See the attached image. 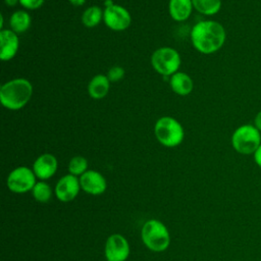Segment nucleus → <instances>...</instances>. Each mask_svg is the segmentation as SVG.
I'll use <instances>...</instances> for the list:
<instances>
[{"label":"nucleus","mask_w":261,"mask_h":261,"mask_svg":"<svg viewBox=\"0 0 261 261\" xmlns=\"http://www.w3.org/2000/svg\"><path fill=\"white\" fill-rule=\"evenodd\" d=\"M58 162L54 155L45 153L40 155L33 164V171L36 176L42 180L53 176L57 170Z\"/></svg>","instance_id":"nucleus-12"},{"label":"nucleus","mask_w":261,"mask_h":261,"mask_svg":"<svg viewBox=\"0 0 261 261\" xmlns=\"http://www.w3.org/2000/svg\"><path fill=\"white\" fill-rule=\"evenodd\" d=\"M88 169V161L83 156H74L68 163V171L73 175H82Z\"/></svg>","instance_id":"nucleus-21"},{"label":"nucleus","mask_w":261,"mask_h":261,"mask_svg":"<svg viewBox=\"0 0 261 261\" xmlns=\"http://www.w3.org/2000/svg\"><path fill=\"white\" fill-rule=\"evenodd\" d=\"M0 42H1V51H0V57L2 60H10L12 59L17 50L19 41L16 36V33H14L12 30H1L0 32Z\"/></svg>","instance_id":"nucleus-13"},{"label":"nucleus","mask_w":261,"mask_h":261,"mask_svg":"<svg viewBox=\"0 0 261 261\" xmlns=\"http://www.w3.org/2000/svg\"><path fill=\"white\" fill-rule=\"evenodd\" d=\"M31 22H32L31 15L23 10H18L13 12L9 19L10 28L16 34L25 32L30 28Z\"/></svg>","instance_id":"nucleus-17"},{"label":"nucleus","mask_w":261,"mask_h":261,"mask_svg":"<svg viewBox=\"0 0 261 261\" xmlns=\"http://www.w3.org/2000/svg\"><path fill=\"white\" fill-rule=\"evenodd\" d=\"M110 81L104 74H97L90 81L88 85V93L94 99L104 98L109 91Z\"/></svg>","instance_id":"nucleus-16"},{"label":"nucleus","mask_w":261,"mask_h":261,"mask_svg":"<svg viewBox=\"0 0 261 261\" xmlns=\"http://www.w3.org/2000/svg\"><path fill=\"white\" fill-rule=\"evenodd\" d=\"M169 83L172 91L180 96L189 95L193 90V81L185 72H175L171 75Z\"/></svg>","instance_id":"nucleus-15"},{"label":"nucleus","mask_w":261,"mask_h":261,"mask_svg":"<svg viewBox=\"0 0 261 261\" xmlns=\"http://www.w3.org/2000/svg\"><path fill=\"white\" fill-rule=\"evenodd\" d=\"M124 75V70L122 67L120 66H113L109 69L107 77L110 82H117L119 80H121Z\"/></svg>","instance_id":"nucleus-22"},{"label":"nucleus","mask_w":261,"mask_h":261,"mask_svg":"<svg viewBox=\"0 0 261 261\" xmlns=\"http://www.w3.org/2000/svg\"><path fill=\"white\" fill-rule=\"evenodd\" d=\"M103 20L105 24L113 31H124L129 27L132 17L124 7L109 4L103 11Z\"/></svg>","instance_id":"nucleus-8"},{"label":"nucleus","mask_w":261,"mask_h":261,"mask_svg":"<svg viewBox=\"0 0 261 261\" xmlns=\"http://www.w3.org/2000/svg\"><path fill=\"white\" fill-rule=\"evenodd\" d=\"M253 158H254V162L257 164V166H259L261 168V145L254 152Z\"/></svg>","instance_id":"nucleus-24"},{"label":"nucleus","mask_w":261,"mask_h":261,"mask_svg":"<svg viewBox=\"0 0 261 261\" xmlns=\"http://www.w3.org/2000/svg\"><path fill=\"white\" fill-rule=\"evenodd\" d=\"M36 177L33 169L27 166H19L9 173L7 177V187L13 193H25L33 190L37 182Z\"/></svg>","instance_id":"nucleus-7"},{"label":"nucleus","mask_w":261,"mask_h":261,"mask_svg":"<svg viewBox=\"0 0 261 261\" xmlns=\"http://www.w3.org/2000/svg\"><path fill=\"white\" fill-rule=\"evenodd\" d=\"M155 137L165 147H176L184 140V128L181 124L170 116L159 118L154 127Z\"/></svg>","instance_id":"nucleus-5"},{"label":"nucleus","mask_w":261,"mask_h":261,"mask_svg":"<svg viewBox=\"0 0 261 261\" xmlns=\"http://www.w3.org/2000/svg\"><path fill=\"white\" fill-rule=\"evenodd\" d=\"M81 189L94 196L103 194L106 191L107 182L105 177L96 170H87L80 177Z\"/></svg>","instance_id":"nucleus-11"},{"label":"nucleus","mask_w":261,"mask_h":261,"mask_svg":"<svg viewBox=\"0 0 261 261\" xmlns=\"http://www.w3.org/2000/svg\"><path fill=\"white\" fill-rule=\"evenodd\" d=\"M72 5L74 6H82L83 4H85L86 0H68Z\"/></svg>","instance_id":"nucleus-26"},{"label":"nucleus","mask_w":261,"mask_h":261,"mask_svg":"<svg viewBox=\"0 0 261 261\" xmlns=\"http://www.w3.org/2000/svg\"><path fill=\"white\" fill-rule=\"evenodd\" d=\"M153 68L162 75H172L180 66L178 52L170 47H162L153 52L151 56Z\"/></svg>","instance_id":"nucleus-6"},{"label":"nucleus","mask_w":261,"mask_h":261,"mask_svg":"<svg viewBox=\"0 0 261 261\" xmlns=\"http://www.w3.org/2000/svg\"><path fill=\"white\" fill-rule=\"evenodd\" d=\"M226 33L222 24L214 20L197 22L191 31L193 46L201 53L211 54L218 51L224 44Z\"/></svg>","instance_id":"nucleus-1"},{"label":"nucleus","mask_w":261,"mask_h":261,"mask_svg":"<svg viewBox=\"0 0 261 261\" xmlns=\"http://www.w3.org/2000/svg\"><path fill=\"white\" fill-rule=\"evenodd\" d=\"M144 245L151 251L163 252L170 244V234L160 220L150 219L146 221L141 231Z\"/></svg>","instance_id":"nucleus-3"},{"label":"nucleus","mask_w":261,"mask_h":261,"mask_svg":"<svg viewBox=\"0 0 261 261\" xmlns=\"http://www.w3.org/2000/svg\"><path fill=\"white\" fill-rule=\"evenodd\" d=\"M193 7L205 15H214L221 8V0H192Z\"/></svg>","instance_id":"nucleus-18"},{"label":"nucleus","mask_w":261,"mask_h":261,"mask_svg":"<svg viewBox=\"0 0 261 261\" xmlns=\"http://www.w3.org/2000/svg\"><path fill=\"white\" fill-rule=\"evenodd\" d=\"M129 255L127 240L120 233L108 237L105 244V257L107 261H125Z\"/></svg>","instance_id":"nucleus-9"},{"label":"nucleus","mask_w":261,"mask_h":261,"mask_svg":"<svg viewBox=\"0 0 261 261\" xmlns=\"http://www.w3.org/2000/svg\"><path fill=\"white\" fill-rule=\"evenodd\" d=\"M32 194L36 201L40 203H46L51 199L52 190L47 182L41 180L36 182L35 187L32 190Z\"/></svg>","instance_id":"nucleus-20"},{"label":"nucleus","mask_w":261,"mask_h":261,"mask_svg":"<svg viewBox=\"0 0 261 261\" xmlns=\"http://www.w3.org/2000/svg\"><path fill=\"white\" fill-rule=\"evenodd\" d=\"M261 145V132L254 124H242L231 135V146L242 155H253Z\"/></svg>","instance_id":"nucleus-4"},{"label":"nucleus","mask_w":261,"mask_h":261,"mask_svg":"<svg viewBox=\"0 0 261 261\" xmlns=\"http://www.w3.org/2000/svg\"><path fill=\"white\" fill-rule=\"evenodd\" d=\"M253 124L257 127V129H259L261 132V110L256 114Z\"/></svg>","instance_id":"nucleus-25"},{"label":"nucleus","mask_w":261,"mask_h":261,"mask_svg":"<svg viewBox=\"0 0 261 261\" xmlns=\"http://www.w3.org/2000/svg\"><path fill=\"white\" fill-rule=\"evenodd\" d=\"M45 0H19L22 7L27 9H37L43 5Z\"/></svg>","instance_id":"nucleus-23"},{"label":"nucleus","mask_w":261,"mask_h":261,"mask_svg":"<svg viewBox=\"0 0 261 261\" xmlns=\"http://www.w3.org/2000/svg\"><path fill=\"white\" fill-rule=\"evenodd\" d=\"M102 18H103V11L98 6L88 7L82 15V21L84 25H86L87 28L96 27L97 24H99Z\"/></svg>","instance_id":"nucleus-19"},{"label":"nucleus","mask_w":261,"mask_h":261,"mask_svg":"<svg viewBox=\"0 0 261 261\" xmlns=\"http://www.w3.org/2000/svg\"><path fill=\"white\" fill-rule=\"evenodd\" d=\"M4 1L8 6H14L17 2H19V0H4Z\"/></svg>","instance_id":"nucleus-27"},{"label":"nucleus","mask_w":261,"mask_h":261,"mask_svg":"<svg viewBox=\"0 0 261 261\" xmlns=\"http://www.w3.org/2000/svg\"><path fill=\"white\" fill-rule=\"evenodd\" d=\"M33 95V86L30 81L18 77L11 80L1 86L0 101L1 104L10 110L22 108Z\"/></svg>","instance_id":"nucleus-2"},{"label":"nucleus","mask_w":261,"mask_h":261,"mask_svg":"<svg viewBox=\"0 0 261 261\" xmlns=\"http://www.w3.org/2000/svg\"><path fill=\"white\" fill-rule=\"evenodd\" d=\"M81 190L80 178L73 174L62 176L55 186V195L61 202L72 201Z\"/></svg>","instance_id":"nucleus-10"},{"label":"nucleus","mask_w":261,"mask_h":261,"mask_svg":"<svg viewBox=\"0 0 261 261\" xmlns=\"http://www.w3.org/2000/svg\"><path fill=\"white\" fill-rule=\"evenodd\" d=\"M192 8V0H169V14L176 21L186 20L191 15Z\"/></svg>","instance_id":"nucleus-14"}]
</instances>
